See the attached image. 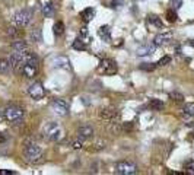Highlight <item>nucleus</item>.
<instances>
[{
  "label": "nucleus",
  "instance_id": "obj_1",
  "mask_svg": "<svg viewBox=\"0 0 194 175\" xmlns=\"http://www.w3.org/2000/svg\"><path fill=\"white\" fill-rule=\"evenodd\" d=\"M42 134L47 140H50V141H58L63 139V127L56 123V121H50V123H47L44 125V129H42Z\"/></svg>",
  "mask_w": 194,
  "mask_h": 175
},
{
  "label": "nucleus",
  "instance_id": "obj_2",
  "mask_svg": "<svg viewBox=\"0 0 194 175\" xmlns=\"http://www.w3.org/2000/svg\"><path fill=\"white\" fill-rule=\"evenodd\" d=\"M38 67H40V64H38L37 56H34L32 53H29V57L26 58L25 64H23V67H22V74H23L25 77H28V79H32V77L37 76Z\"/></svg>",
  "mask_w": 194,
  "mask_h": 175
},
{
  "label": "nucleus",
  "instance_id": "obj_3",
  "mask_svg": "<svg viewBox=\"0 0 194 175\" xmlns=\"http://www.w3.org/2000/svg\"><path fill=\"white\" fill-rule=\"evenodd\" d=\"M3 114H5V120H7L9 123H13V124H19L22 120H23V109L16 107V105H9L3 109Z\"/></svg>",
  "mask_w": 194,
  "mask_h": 175
},
{
  "label": "nucleus",
  "instance_id": "obj_4",
  "mask_svg": "<svg viewBox=\"0 0 194 175\" xmlns=\"http://www.w3.org/2000/svg\"><path fill=\"white\" fill-rule=\"evenodd\" d=\"M137 172V165L130 161H121L115 164V174L120 175H133Z\"/></svg>",
  "mask_w": 194,
  "mask_h": 175
},
{
  "label": "nucleus",
  "instance_id": "obj_5",
  "mask_svg": "<svg viewBox=\"0 0 194 175\" xmlns=\"http://www.w3.org/2000/svg\"><path fill=\"white\" fill-rule=\"evenodd\" d=\"M25 156L29 162H37L42 156V149L35 143H28L25 146Z\"/></svg>",
  "mask_w": 194,
  "mask_h": 175
},
{
  "label": "nucleus",
  "instance_id": "obj_6",
  "mask_svg": "<svg viewBox=\"0 0 194 175\" xmlns=\"http://www.w3.org/2000/svg\"><path fill=\"white\" fill-rule=\"evenodd\" d=\"M98 72L102 74H115L117 73V63L111 58H104L99 61Z\"/></svg>",
  "mask_w": 194,
  "mask_h": 175
},
{
  "label": "nucleus",
  "instance_id": "obj_7",
  "mask_svg": "<svg viewBox=\"0 0 194 175\" xmlns=\"http://www.w3.org/2000/svg\"><path fill=\"white\" fill-rule=\"evenodd\" d=\"M31 19H32V10L31 9H22V10H19L18 13L15 15V18H13L15 23L18 25V26H26L31 22Z\"/></svg>",
  "mask_w": 194,
  "mask_h": 175
},
{
  "label": "nucleus",
  "instance_id": "obj_8",
  "mask_svg": "<svg viewBox=\"0 0 194 175\" xmlns=\"http://www.w3.org/2000/svg\"><path fill=\"white\" fill-rule=\"evenodd\" d=\"M99 118L107 123H115L120 118V113L115 108H102L99 111Z\"/></svg>",
  "mask_w": 194,
  "mask_h": 175
},
{
  "label": "nucleus",
  "instance_id": "obj_9",
  "mask_svg": "<svg viewBox=\"0 0 194 175\" xmlns=\"http://www.w3.org/2000/svg\"><path fill=\"white\" fill-rule=\"evenodd\" d=\"M51 108L54 111V114L60 117H66L69 114V104L66 99H54L51 104Z\"/></svg>",
  "mask_w": 194,
  "mask_h": 175
},
{
  "label": "nucleus",
  "instance_id": "obj_10",
  "mask_svg": "<svg viewBox=\"0 0 194 175\" xmlns=\"http://www.w3.org/2000/svg\"><path fill=\"white\" fill-rule=\"evenodd\" d=\"M28 93H29V97L32 99L38 101V99H42L44 98V93L45 92H44V88H42V85L40 82H34L28 88Z\"/></svg>",
  "mask_w": 194,
  "mask_h": 175
},
{
  "label": "nucleus",
  "instance_id": "obj_11",
  "mask_svg": "<svg viewBox=\"0 0 194 175\" xmlns=\"http://www.w3.org/2000/svg\"><path fill=\"white\" fill-rule=\"evenodd\" d=\"M51 64L54 69H61V70H70L72 64H70V60L66 56H57L53 58Z\"/></svg>",
  "mask_w": 194,
  "mask_h": 175
},
{
  "label": "nucleus",
  "instance_id": "obj_12",
  "mask_svg": "<svg viewBox=\"0 0 194 175\" xmlns=\"http://www.w3.org/2000/svg\"><path fill=\"white\" fill-rule=\"evenodd\" d=\"M155 50H156V45H155V44L148 42V44H143V45L137 47L136 54H137L139 57H146V56H149V54H153V53H155Z\"/></svg>",
  "mask_w": 194,
  "mask_h": 175
},
{
  "label": "nucleus",
  "instance_id": "obj_13",
  "mask_svg": "<svg viewBox=\"0 0 194 175\" xmlns=\"http://www.w3.org/2000/svg\"><path fill=\"white\" fill-rule=\"evenodd\" d=\"M171 40H172V32H162L153 38V44L156 47H162V45H166Z\"/></svg>",
  "mask_w": 194,
  "mask_h": 175
},
{
  "label": "nucleus",
  "instance_id": "obj_14",
  "mask_svg": "<svg viewBox=\"0 0 194 175\" xmlns=\"http://www.w3.org/2000/svg\"><path fill=\"white\" fill-rule=\"evenodd\" d=\"M92 136H93V127L92 125L85 124V125H80L77 129V137H80V139L85 140V139H89Z\"/></svg>",
  "mask_w": 194,
  "mask_h": 175
},
{
  "label": "nucleus",
  "instance_id": "obj_15",
  "mask_svg": "<svg viewBox=\"0 0 194 175\" xmlns=\"http://www.w3.org/2000/svg\"><path fill=\"white\" fill-rule=\"evenodd\" d=\"M41 10H42V15H44V16H53L54 6H53V3H51V0H42Z\"/></svg>",
  "mask_w": 194,
  "mask_h": 175
},
{
  "label": "nucleus",
  "instance_id": "obj_16",
  "mask_svg": "<svg viewBox=\"0 0 194 175\" xmlns=\"http://www.w3.org/2000/svg\"><path fill=\"white\" fill-rule=\"evenodd\" d=\"M95 16V9L93 7H86L80 12V18H82L85 22H91Z\"/></svg>",
  "mask_w": 194,
  "mask_h": 175
},
{
  "label": "nucleus",
  "instance_id": "obj_17",
  "mask_svg": "<svg viewBox=\"0 0 194 175\" xmlns=\"http://www.w3.org/2000/svg\"><path fill=\"white\" fill-rule=\"evenodd\" d=\"M98 34H99V37H101L104 41H107V42L111 41V29H109L108 25H102V26L98 29Z\"/></svg>",
  "mask_w": 194,
  "mask_h": 175
},
{
  "label": "nucleus",
  "instance_id": "obj_18",
  "mask_svg": "<svg viewBox=\"0 0 194 175\" xmlns=\"http://www.w3.org/2000/svg\"><path fill=\"white\" fill-rule=\"evenodd\" d=\"M82 42H85L86 45L92 41V38H91V34H89V31H88V28L86 26H83V28H80V32H79V37H77Z\"/></svg>",
  "mask_w": 194,
  "mask_h": 175
},
{
  "label": "nucleus",
  "instance_id": "obj_19",
  "mask_svg": "<svg viewBox=\"0 0 194 175\" xmlns=\"http://www.w3.org/2000/svg\"><path fill=\"white\" fill-rule=\"evenodd\" d=\"M12 48H13V51H21V53H23V51H28V45H26V42L22 41V40H16V41L12 42Z\"/></svg>",
  "mask_w": 194,
  "mask_h": 175
},
{
  "label": "nucleus",
  "instance_id": "obj_20",
  "mask_svg": "<svg viewBox=\"0 0 194 175\" xmlns=\"http://www.w3.org/2000/svg\"><path fill=\"white\" fill-rule=\"evenodd\" d=\"M10 70H12V64H10L9 58H0V73L7 74V73H10Z\"/></svg>",
  "mask_w": 194,
  "mask_h": 175
},
{
  "label": "nucleus",
  "instance_id": "obj_21",
  "mask_svg": "<svg viewBox=\"0 0 194 175\" xmlns=\"http://www.w3.org/2000/svg\"><path fill=\"white\" fill-rule=\"evenodd\" d=\"M29 40H31L32 42H41V41H42V32H41V29H40V28L32 29L31 34H29Z\"/></svg>",
  "mask_w": 194,
  "mask_h": 175
},
{
  "label": "nucleus",
  "instance_id": "obj_22",
  "mask_svg": "<svg viewBox=\"0 0 194 175\" xmlns=\"http://www.w3.org/2000/svg\"><path fill=\"white\" fill-rule=\"evenodd\" d=\"M149 107H150L152 109H162V108H164V102L153 98V99L149 101Z\"/></svg>",
  "mask_w": 194,
  "mask_h": 175
},
{
  "label": "nucleus",
  "instance_id": "obj_23",
  "mask_svg": "<svg viewBox=\"0 0 194 175\" xmlns=\"http://www.w3.org/2000/svg\"><path fill=\"white\" fill-rule=\"evenodd\" d=\"M53 29H54V34H56V35H61V34L64 32V23L58 21V22H56V23H54Z\"/></svg>",
  "mask_w": 194,
  "mask_h": 175
},
{
  "label": "nucleus",
  "instance_id": "obj_24",
  "mask_svg": "<svg viewBox=\"0 0 194 175\" xmlns=\"http://www.w3.org/2000/svg\"><path fill=\"white\" fill-rule=\"evenodd\" d=\"M149 22L153 25V26H156V28H162L164 25H162V21H160L158 16H155V15H150L149 16Z\"/></svg>",
  "mask_w": 194,
  "mask_h": 175
},
{
  "label": "nucleus",
  "instance_id": "obj_25",
  "mask_svg": "<svg viewBox=\"0 0 194 175\" xmlns=\"http://www.w3.org/2000/svg\"><path fill=\"white\" fill-rule=\"evenodd\" d=\"M139 67H140V70H144V72H152L156 67V64L155 63H143V64H140Z\"/></svg>",
  "mask_w": 194,
  "mask_h": 175
},
{
  "label": "nucleus",
  "instance_id": "obj_26",
  "mask_svg": "<svg viewBox=\"0 0 194 175\" xmlns=\"http://www.w3.org/2000/svg\"><path fill=\"white\" fill-rule=\"evenodd\" d=\"M86 47H88V45H86L85 42H82L79 38L73 42V48H75V50H86Z\"/></svg>",
  "mask_w": 194,
  "mask_h": 175
},
{
  "label": "nucleus",
  "instance_id": "obj_27",
  "mask_svg": "<svg viewBox=\"0 0 194 175\" xmlns=\"http://www.w3.org/2000/svg\"><path fill=\"white\" fill-rule=\"evenodd\" d=\"M166 19H168V22H175V21H177V13H175V10H172V9L166 10Z\"/></svg>",
  "mask_w": 194,
  "mask_h": 175
},
{
  "label": "nucleus",
  "instance_id": "obj_28",
  "mask_svg": "<svg viewBox=\"0 0 194 175\" xmlns=\"http://www.w3.org/2000/svg\"><path fill=\"white\" fill-rule=\"evenodd\" d=\"M169 63H171V57L169 56H164L162 58L156 63V66H166V64H169Z\"/></svg>",
  "mask_w": 194,
  "mask_h": 175
},
{
  "label": "nucleus",
  "instance_id": "obj_29",
  "mask_svg": "<svg viewBox=\"0 0 194 175\" xmlns=\"http://www.w3.org/2000/svg\"><path fill=\"white\" fill-rule=\"evenodd\" d=\"M184 113L185 114H188V115H193L194 117V104H187L185 107H184Z\"/></svg>",
  "mask_w": 194,
  "mask_h": 175
},
{
  "label": "nucleus",
  "instance_id": "obj_30",
  "mask_svg": "<svg viewBox=\"0 0 194 175\" xmlns=\"http://www.w3.org/2000/svg\"><path fill=\"white\" fill-rule=\"evenodd\" d=\"M171 98L174 99V101H177V102H183L184 101V97L181 93H178V92H172L171 93Z\"/></svg>",
  "mask_w": 194,
  "mask_h": 175
},
{
  "label": "nucleus",
  "instance_id": "obj_31",
  "mask_svg": "<svg viewBox=\"0 0 194 175\" xmlns=\"http://www.w3.org/2000/svg\"><path fill=\"white\" fill-rule=\"evenodd\" d=\"M72 146L75 148V149H80V148H83V139H77V140H73V143H72Z\"/></svg>",
  "mask_w": 194,
  "mask_h": 175
},
{
  "label": "nucleus",
  "instance_id": "obj_32",
  "mask_svg": "<svg viewBox=\"0 0 194 175\" xmlns=\"http://www.w3.org/2000/svg\"><path fill=\"white\" fill-rule=\"evenodd\" d=\"M171 5H172V7L178 9V7H181V5H183V0H171Z\"/></svg>",
  "mask_w": 194,
  "mask_h": 175
},
{
  "label": "nucleus",
  "instance_id": "obj_33",
  "mask_svg": "<svg viewBox=\"0 0 194 175\" xmlns=\"http://www.w3.org/2000/svg\"><path fill=\"white\" fill-rule=\"evenodd\" d=\"M7 34H9L10 37H16V35H18V32H16V28L10 26V28H9V31H7Z\"/></svg>",
  "mask_w": 194,
  "mask_h": 175
},
{
  "label": "nucleus",
  "instance_id": "obj_34",
  "mask_svg": "<svg viewBox=\"0 0 194 175\" xmlns=\"http://www.w3.org/2000/svg\"><path fill=\"white\" fill-rule=\"evenodd\" d=\"M133 129V124L128 123V124H123V130H132Z\"/></svg>",
  "mask_w": 194,
  "mask_h": 175
},
{
  "label": "nucleus",
  "instance_id": "obj_35",
  "mask_svg": "<svg viewBox=\"0 0 194 175\" xmlns=\"http://www.w3.org/2000/svg\"><path fill=\"white\" fill-rule=\"evenodd\" d=\"M12 174H15L13 171H0V175H12Z\"/></svg>",
  "mask_w": 194,
  "mask_h": 175
},
{
  "label": "nucleus",
  "instance_id": "obj_36",
  "mask_svg": "<svg viewBox=\"0 0 194 175\" xmlns=\"http://www.w3.org/2000/svg\"><path fill=\"white\" fill-rule=\"evenodd\" d=\"M5 140H6V137H5L2 133H0V143H2V141H5Z\"/></svg>",
  "mask_w": 194,
  "mask_h": 175
},
{
  "label": "nucleus",
  "instance_id": "obj_37",
  "mask_svg": "<svg viewBox=\"0 0 194 175\" xmlns=\"http://www.w3.org/2000/svg\"><path fill=\"white\" fill-rule=\"evenodd\" d=\"M3 118H5V114H3V111H2V109H0V121H2Z\"/></svg>",
  "mask_w": 194,
  "mask_h": 175
}]
</instances>
